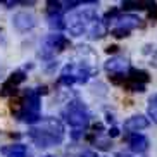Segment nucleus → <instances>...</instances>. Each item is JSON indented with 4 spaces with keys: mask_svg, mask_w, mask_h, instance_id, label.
Returning <instances> with one entry per match:
<instances>
[{
    "mask_svg": "<svg viewBox=\"0 0 157 157\" xmlns=\"http://www.w3.org/2000/svg\"><path fill=\"white\" fill-rule=\"evenodd\" d=\"M28 136L40 148L56 147L64 140V126L56 117H42V121L28 131Z\"/></svg>",
    "mask_w": 157,
    "mask_h": 157,
    "instance_id": "f257e3e1",
    "label": "nucleus"
},
{
    "mask_svg": "<svg viewBox=\"0 0 157 157\" xmlns=\"http://www.w3.org/2000/svg\"><path fill=\"white\" fill-rule=\"evenodd\" d=\"M66 21H67L66 28H69V31L74 36L88 35L90 38H102L105 35V28L93 9H85L83 12L71 14Z\"/></svg>",
    "mask_w": 157,
    "mask_h": 157,
    "instance_id": "f03ea898",
    "label": "nucleus"
},
{
    "mask_svg": "<svg viewBox=\"0 0 157 157\" xmlns=\"http://www.w3.org/2000/svg\"><path fill=\"white\" fill-rule=\"evenodd\" d=\"M19 121L23 123H38L40 117V92L36 90H28L26 97L19 102V111L16 112Z\"/></svg>",
    "mask_w": 157,
    "mask_h": 157,
    "instance_id": "7ed1b4c3",
    "label": "nucleus"
},
{
    "mask_svg": "<svg viewBox=\"0 0 157 157\" xmlns=\"http://www.w3.org/2000/svg\"><path fill=\"white\" fill-rule=\"evenodd\" d=\"M90 112H88V109L81 104L79 100H73L69 102V105L64 109V119L66 123L69 126H73V128H86L88 123H90Z\"/></svg>",
    "mask_w": 157,
    "mask_h": 157,
    "instance_id": "20e7f679",
    "label": "nucleus"
},
{
    "mask_svg": "<svg viewBox=\"0 0 157 157\" xmlns=\"http://www.w3.org/2000/svg\"><path fill=\"white\" fill-rule=\"evenodd\" d=\"M95 73V69L88 67L86 64H67L60 73L59 83L62 85H74V83H85L90 79V76Z\"/></svg>",
    "mask_w": 157,
    "mask_h": 157,
    "instance_id": "39448f33",
    "label": "nucleus"
},
{
    "mask_svg": "<svg viewBox=\"0 0 157 157\" xmlns=\"http://www.w3.org/2000/svg\"><path fill=\"white\" fill-rule=\"evenodd\" d=\"M67 40H66L64 35H60V33H56V35H50V36L45 38V42H43V47H42V56L43 57H50L54 56L56 52L59 50H64L66 47H67Z\"/></svg>",
    "mask_w": 157,
    "mask_h": 157,
    "instance_id": "423d86ee",
    "label": "nucleus"
},
{
    "mask_svg": "<svg viewBox=\"0 0 157 157\" xmlns=\"http://www.w3.org/2000/svg\"><path fill=\"white\" fill-rule=\"evenodd\" d=\"M12 26L21 33L29 31V29H33L35 26H36V17H35L33 12L21 10V12L14 14V17H12Z\"/></svg>",
    "mask_w": 157,
    "mask_h": 157,
    "instance_id": "0eeeda50",
    "label": "nucleus"
},
{
    "mask_svg": "<svg viewBox=\"0 0 157 157\" xmlns=\"http://www.w3.org/2000/svg\"><path fill=\"white\" fill-rule=\"evenodd\" d=\"M24 79H26V74H24V71H16V73L10 74L9 78L5 79V83L2 85V88H0V95H2V97L14 95V93L17 92V86L23 83Z\"/></svg>",
    "mask_w": 157,
    "mask_h": 157,
    "instance_id": "6e6552de",
    "label": "nucleus"
},
{
    "mask_svg": "<svg viewBox=\"0 0 157 157\" xmlns=\"http://www.w3.org/2000/svg\"><path fill=\"white\" fill-rule=\"evenodd\" d=\"M129 62L126 57H111V59L105 62V71L112 74V76H121V74H124V71H129Z\"/></svg>",
    "mask_w": 157,
    "mask_h": 157,
    "instance_id": "1a4fd4ad",
    "label": "nucleus"
},
{
    "mask_svg": "<svg viewBox=\"0 0 157 157\" xmlns=\"http://www.w3.org/2000/svg\"><path fill=\"white\" fill-rule=\"evenodd\" d=\"M148 124H150L148 117H145L142 114H136V116H131V117H128L124 121V129L129 131V133H138L142 129L148 128Z\"/></svg>",
    "mask_w": 157,
    "mask_h": 157,
    "instance_id": "9d476101",
    "label": "nucleus"
},
{
    "mask_svg": "<svg viewBox=\"0 0 157 157\" xmlns=\"http://www.w3.org/2000/svg\"><path fill=\"white\" fill-rule=\"evenodd\" d=\"M126 142H128L129 148H131L133 152L142 154L148 148V138L142 133H129L128 138H126Z\"/></svg>",
    "mask_w": 157,
    "mask_h": 157,
    "instance_id": "9b49d317",
    "label": "nucleus"
},
{
    "mask_svg": "<svg viewBox=\"0 0 157 157\" xmlns=\"http://www.w3.org/2000/svg\"><path fill=\"white\" fill-rule=\"evenodd\" d=\"M142 26V19L135 14H124V16H117L116 17V26L114 28H121L126 29V31H131V29Z\"/></svg>",
    "mask_w": 157,
    "mask_h": 157,
    "instance_id": "f8f14e48",
    "label": "nucleus"
},
{
    "mask_svg": "<svg viewBox=\"0 0 157 157\" xmlns=\"http://www.w3.org/2000/svg\"><path fill=\"white\" fill-rule=\"evenodd\" d=\"M126 78H128L129 81H135V83H138V85H145V83H148V79H150V74H148L147 71L129 67L128 74H126Z\"/></svg>",
    "mask_w": 157,
    "mask_h": 157,
    "instance_id": "ddd939ff",
    "label": "nucleus"
},
{
    "mask_svg": "<svg viewBox=\"0 0 157 157\" xmlns=\"http://www.w3.org/2000/svg\"><path fill=\"white\" fill-rule=\"evenodd\" d=\"M2 154H5L7 157H28V148H26V145L16 143V145L2 148Z\"/></svg>",
    "mask_w": 157,
    "mask_h": 157,
    "instance_id": "4468645a",
    "label": "nucleus"
},
{
    "mask_svg": "<svg viewBox=\"0 0 157 157\" xmlns=\"http://www.w3.org/2000/svg\"><path fill=\"white\" fill-rule=\"evenodd\" d=\"M148 116L154 123H157V93L148 98Z\"/></svg>",
    "mask_w": 157,
    "mask_h": 157,
    "instance_id": "2eb2a0df",
    "label": "nucleus"
},
{
    "mask_svg": "<svg viewBox=\"0 0 157 157\" xmlns=\"http://www.w3.org/2000/svg\"><path fill=\"white\" fill-rule=\"evenodd\" d=\"M154 2H123V9H150Z\"/></svg>",
    "mask_w": 157,
    "mask_h": 157,
    "instance_id": "dca6fc26",
    "label": "nucleus"
},
{
    "mask_svg": "<svg viewBox=\"0 0 157 157\" xmlns=\"http://www.w3.org/2000/svg\"><path fill=\"white\" fill-rule=\"evenodd\" d=\"M50 28L52 29H57V31H59V29H62V28H66V23H62V17H60L59 14L57 16H50Z\"/></svg>",
    "mask_w": 157,
    "mask_h": 157,
    "instance_id": "f3484780",
    "label": "nucleus"
},
{
    "mask_svg": "<svg viewBox=\"0 0 157 157\" xmlns=\"http://www.w3.org/2000/svg\"><path fill=\"white\" fill-rule=\"evenodd\" d=\"M47 5H48V9L47 10H48V14L50 16H57L60 12V9H62V7H60V2H48Z\"/></svg>",
    "mask_w": 157,
    "mask_h": 157,
    "instance_id": "a211bd4d",
    "label": "nucleus"
},
{
    "mask_svg": "<svg viewBox=\"0 0 157 157\" xmlns=\"http://www.w3.org/2000/svg\"><path fill=\"white\" fill-rule=\"evenodd\" d=\"M111 35L114 38H126L129 36V31H126V29H121V28H112L111 29Z\"/></svg>",
    "mask_w": 157,
    "mask_h": 157,
    "instance_id": "6ab92c4d",
    "label": "nucleus"
},
{
    "mask_svg": "<svg viewBox=\"0 0 157 157\" xmlns=\"http://www.w3.org/2000/svg\"><path fill=\"white\" fill-rule=\"evenodd\" d=\"M117 135H119V129L117 128H112L111 131H109V136H117Z\"/></svg>",
    "mask_w": 157,
    "mask_h": 157,
    "instance_id": "aec40b11",
    "label": "nucleus"
},
{
    "mask_svg": "<svg viewBox=\"0 0 157 157\" xmlns=\"http://www.w3.org/2000/svg\"><path fill=\"white\" fill-rule=\"evenodd\" d=\"M150 64H152V66H155V67H157V52L154 54V57H152V62H150Z\"/></svg>",
    "mask_w": 157,
    "mask_h": 157,
    "instance_id": "412c9836",
    "label": "nucleus"
},
{
    "mask_svg": "<svg viewBox=\"0 0 157 157\" xmlns=\"http://www.w3.org/2000/svg\"><path fill=\"white\" fill-rule=\"evenodd\" d=\"M116 50H117V47H114V45H112V47H107V52H109V54H111V52H116Z\"/></svg>",
    "mask_w": 157,
    "mask_h": 157,
    "instance_id": "4be33fe9",
    "label": "nucleus"
},
{
    "mask_svg": "<svg viewBox=\"0 0 157 157\" xmlns=\"http://www.w3.org/2000/svg\"><path fill=\"white\" fill-rule=\"evenodd\" d=\"M81 157H97V155H95V154H93V152H86V154H85V155H81Z\"/></svg>",
    "mask_w": 157,
    "mask_h": 157,
    "instance_id": "5701e85b",
    "label": "nucleus"
}]
</instances>
